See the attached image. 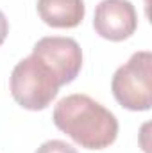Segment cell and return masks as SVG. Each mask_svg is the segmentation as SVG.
<instances>
[{"label": "cell", "instance_id": "cell-4", "mask_svg": "<svg viewBox=\"0 0 152 153\" xmlns=\"http://www.w3.org/2000/svg\"><path fill=\"white\" fill-rule=\"evenodd\" d=\"M32 53L45 61L57 75L61 85L74 82L82 68V52L75 39L47 36L34 45Z\"/></svg>", "mask_w": 152, "mask_h": 153}, {"label": "cell", "instance_id": "cell-3", "mask_svg": "<svg viewBox=\"0 0 152 153\" xmlns=\"http://www.w3.org/2000/svg\"><path fill=\"white\" fill-rule=\"evenodd\" d=\"M152 53L141 50L120 66L111 80L116 102L127 111H149L152 105Z\"/></svg>", "mask_w": 152, "mask_h": 153}, {"label": "cell", "instance_id": "cell-6", "mask_svg": "<svg viewBox=\"0 0 152 153\" xmlns=\"http://www.w3.org/2000/svg\"><path fill=\"white\" fill-rule=\"evenodd\" d=\"M39 18L54 29H74L84 20V0H38Z\"/></svg>", "mask_w": 152, "mask_h": 153}, {"label": "cell", "instance_id": "cell-5", "mask_svg": "<svg viewBox=\"0 0 152 153\" xmlns=\"http://www.w3.org/2000/svg\"><path fill=\"white\" fill-rule=\"evenodd\" d=\"M93 29L108 41L129 39L138 29V14L129 0H102L93 16Z\"/></svg>", "mask_w": 152, "mask_h": 153}, {"label": "cell", "instance_id": "cell-2", "mask_svg": "<svg viewBox=\"0 0 152 153\" xmlns=\"http://www.w3.org/2000/svg\"><path fill=\"white\" fill-rule=\"evenodd\" d=\"M9 87L20 107L27 111H43L57 96L61 82L45 61L31 53L13 68Z\"/></svg>", "mask_w": 152, "mask_h": 153}, {"label": "cell", "instance_id": "cell-8", "mask_svg": "<svg viewBox=\"0 0 152 153\" xmlns=\"http://www.w3.org/2000/svg\"><path fill=\"white\" fill-rule=\"evenodd\" d=\"M7 32H9V22H7L5 14L0 11V46H2V43L7 38Z\"/></svg>", "mask_w": 152, "mask_h": 153}, {"label": "cell", "instance_id": "cell-7", "mask_svg": "<svg viewBox=\"0 0 152 153\" xmlns=\"http://www.w3.org/2000/svg\"><path fill=\"white\" fill-rule=\"evenodd\" d=\"M36 153H79V152H77L72 144H68L65 141L52 139V141L43 143L38 150H36Z\"/></svg>", "mask_w": 152, "mask_h": 153}, {"label": "cell", "instance_id": "cell-1", "mask_svg": "<svg viewBox=\"0 0 152 153\" xmlns=\"http://www.w3.org/2000/svg\"><path fill=\"white\" fill-rule=\"evenodd\" d=\"M54 125L86 150H104L118 135V121L111 111L88 94H70L57 102Z\"/></svg>", "mask_w": 152, "mask_h": 153}]
</instances>
